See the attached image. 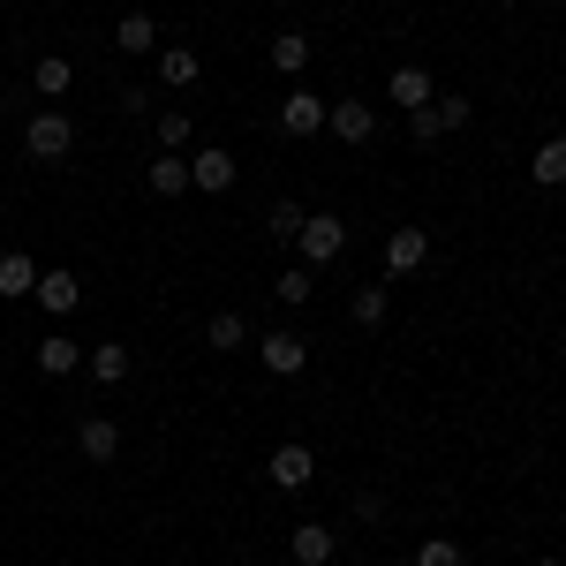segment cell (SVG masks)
Listing matches in <instances>:
<instances>
[{
  "label": "cell",
  "instance_id": "6da1fadb",
  "mask_svg": "<svg viewBox=\"0 0 566 566\" xmlns=\"http://www.w3.org/2000/svg\"><path fill=\"white\" fill-rule=\"evenodd\" d=\"M69 144H76V122H69L61 106H39L31 129H23V151H31V159H69Z\"/></svg>",
  "mask_w": 566,
  "mask_h": 566
},
{
  "label": "cell",
  "instance_id": "7a4b0ae2",
  "mask_svg": "<svg viewBox=\"0 0 566 566\" xmlns=\"http://www.w3.org/2000/svg\"><path fill=\"white\" fill-rule=\"evenodd\" d=\"M295 250H303V264L317 272V264H333L340 250H348V227H340L333 212H310V219H303V234H295Z\"/></svg>",
  "mask_w": 566,
  "mask_h": 566
},
{
  "label": "cell",
  "instance_id": "3957f363",
  "mask_svg": "<svg viewBox=\"0 0 566 566\" xmlns=\"http://www.w3.org/2000/svg\"><path fill=\"white\" fill-rule=\"evenodd\" d=\"M325 129L340 136V144H370V136H378V114H370L363 98H340V106H325Z\"/></svg>",
  "mask_w": 566,
  "mask_h": 566
},
{
  "label": "cell",
  "instance_id": "277c9868",
  "mask_svg": "<svg viewBox=\"0 0 566 566\" xmlns=\"http://www.w3.org/2000/svg\"><path fill=\"white\" fill-rule=\"evenodd\" d=\"M280 129L287 136H317L325 129V98H317V91H287V98H280Z\"/></svg>",
  "mask_w": 566,
  "mask_h": 566
},
{
  "label": "cell",
  "instance_id": "5b68a950",
  "mask_svg": "<svg viewBox=\"0 0 566 566\" xmlns=\"http://www.w3.org/2000/svg\"><path fill=\"white\" fill-rule=\"evenodd\" d=\"M423 258H431V234H423V227H392V234H386V272H392V280L416 272Z\"/></svg>",
  "mask_w": 566,
  "mask_h": 566
},
{
  "label": "cell",
  "instance_id": "8992f818",
  "mask_svg": "<svg viewBox=\"0 0 566 566\" xmlns=\"http://www.w3.org/2000/svg\"><path fill=\"white\" fill-rule=\"evenodd\" d=\"M258 355H264V370H272V378H295V370H303V333H264L258 340Z\"/></svg>",
  "mask_w": 566,
  "mask_h": 566
},
{
  "label": "cell",
  "instance_id": "52a82bcc",
  "mask_svg": "<svg viewBox=\"0 0 566 566\" xmlns=\"http://www.w3.org/2000/svg\"><path fill=\"white\" fill-rule=\"evenodd\" d=\"M264 476L280 483V491H303V483L317 476V461H310V446H280V453L264 461Z\"/></svg>",
  "mask_w": 566,
  "mask_h": 566
},
{
  "label": "cell",
  "instance_id": "ba28073f",
  "mask_svg": "<svg viewBox=\"0 0 566 566\" xmlns=\"http://www.w3.org/2000/svg\"><path fill=\"white\" fill-rule=\"evenodd\" d=\"M76 446H84V461H114V453H122V423H114V416H84Z\"/></svg>",
  "mask_w": 566,
  "mask_h": 566
},
{
  "label": "cell",
  "instance_id": "9c48e42d",
  "mask_svg": "<svg viewBox=\"0 0 566 566\" xmlns=\"http://www.w3.org/2000/svg\"><path fill=\"white\" fill-rule=\"evenodd\" d=\"M31 295H39V303L53 310V317H69V310L84 303V287H76V272H39V287H31Z\"/></svg>",
  "mask_w": 566,
  "mask_h": 566
},
{
  "label": "cell",
  "instance_id": "30bf717a",
  "mask_svg": "<svg viewBox=\"0 0 566 566\" xmlns=\"http://www.w3.org/2000/svg\"><path fill=\"white\" fill-rule=\"evenodd\" d=\"M189 181H197V189H212V197H219V189H234V159H227V151L212 144V151H197V159H189Z\"/></svg>",
  "mask_w": 566,
  "mask_h": 566
},
{
  "label": "cell",
  "instance_id": "8fae6325",
  "mask_svg": "<svg viewBox=\"0 0 566 566\" xmlns=\"http://www.w3.org/2000/svg\"><path fill=\"white\" fill-rule=\"evenodd\" d=\"M528 175H536V189H559V181H566V136H544V144H536Z\"/></svg>",
  "mask_w": 566,
  "mask_h": 566
},
{
  "label": "cell",
  "instance_id": "7c38bea8",
  "mask_svg": "<svg viewBox=\"0 0 566 566\" xmlns=\"http://www.w3.org/2000/svg\"><path fill=\"white\" fill-rule=\"evenodd\" d=\"M205 340H212L219 355H234V348H250V317L242 310H219L212 325H205Z\"/></svg>",
  "mask_w": 566,
  "mask_h": 566
},
{
  "label": "cell",
  "instance_id": "4fadbf2b",
  "mask_svg": "<svg viewBox=\"0 0 566 566\" xmlns=\"http://www.w3.org/2000/svg\"><path fill=\"white\" fill-rule=\"evenodd\" d=\"M159 76H167L175 91H189L197 76H205V61H197V45H167V53H159Z\"/></svg>",
  "mask_w": 566,
  "mask_h": 566
},
{
  "label": "cell",
  "instance_id": "5bb4252c",
  "mask_svg": "<svg viewBox=\"0 0 566 566\" xmlns=\"http://www.w3.org/2000/svg\"><path fill=\"white\" fill-rule=\"evenodd\" d=\"M392 106H408V114H416V106H431L438 91H431V76H423V69H392Z\"/></svg>",
  "mask_w": 566,
  "mask_h": 566
},
{
  "label": "cell",
  "instance_id": "9a60e30c",
  "mask_svg": "<svg viewBox=\"0 0 566 566\" xmlns=\"http://www.w3.org/2000/svg\"><path fill=\"white\" fill-rule=\"evenodd\" d=\"M76 363H84V348H76L69 333H53V340H39V370H45V378H69Z\"/></svg>",
  "mask_w": 566,
  "mask_h": 566
},
{
  "label": "cell",
  "instance_id": "2e32d148",
  "mask_svg": "<svg viewBox=\"0 0 566 566\" xmlns=\"http://www.w3.org/2000/svg\"><path fill=\"white\" fill-rule=\"evenodd\" d=\"M287 552H295V566H333V528H295Z\"/></svg>",
  "mask_w": 566,
  "mask_h": 566
},
{
  "label": "cell",
  "instance_id": "e0dca14e",
  "mask_svg": "<svg viewBox=\"0 0 566 566\" xmlns=\"http://www.w3.org/2000/svg\"><path fill=\"white\" fill-rule=\"evenodd\" d=\"M114 45H122V53H151V45H159V23H151L144 8H129L122 31H114Z\"/></svg>",
  "mask_w": 566,
  "mask_h": 566
},
{
  "label": "cell",
  "instance_id": "ac0fdd59",
  "mask_svg": "<svg viewBox=\"0 0 566 566\" xmlns=\"http://www.w3.org/2000/svg\"><path fill=\"white\" fill-rule=\"evenodd\" d=\"M151 197H181V189H189V159H181V151H167V159H151Z\"/></svg>",
  "mask_w": 566,
  "mask_h": 566
},
{
  "label": "cell",
  "instance_id": "d6986e66",
  "mask_svg": "<svg viewBox=\"0 0 566 566\" xmlns=\"http://www.w3.org/2000/svg\"><path fill=\"white\" fill-rule=\"evenodd\" d=\"M272 69H280V76H303L310 69V39L303 31H280V39H272Z\"/></svg>",
  "mask_w": 566,
  "mask_h": 566
},
{
  "label": "cell",
  "instance_id": "ffe728a7",
  "mask_svg": "<svg viewBox=\"0 0 566 566\" xmlns=\"http://www.w3.org/2000/svg\"><path fill=\"white\" fill-rule=\"evenodd\" d=\"M31 287H39V264L23 258V250H8L0 258V295H31Z\"/></svg>",
  "mask_w": 566,
  "mask_h": 566
},
{
  "label": "cell",
  "instance_id": "44dd1931",
  "mask_svg": "<svg viewBox=\"0 0 566 566\" xmlns=\"http://www.w3.org/2000/svg\"><path fill=\"white\" fill-rule=\"evenodd\" d=\"M91 378H98V386H122V378H129V348H122V340L91 348Z\"/></svg>",
  "mask_w": 566,
  "mask_h": 566
},
{
  "label": "cell",
  "instance_id": "7402d4cb",
  "mask_svg": "<svg viewBox=\"0 0 566 566\" xmlns=\"http://www.w3.org/2000/svg\"><path fill=\"white\" fill-rule=\"evenodd\" d=\"M159 144H167V151H189V144H197V122H189V106H167V114H159Z\"/></svg>",
  "mask_w": 566,
  "mask_h": 566
},
{
  "label": "cell",
  "instance_id": "603a6c76",
  "mask_svg": "<svg viewBox=\"0 0 566 566\" xmlns=\"http://www.w3.org/2000/svg\"><path fill=\"white\" fill-rule=\"evenodd\" d=\"M31 84H39V91H45V98H61V91L76 84V69H69V61H61V53H45L39 69H31Z\"/></svg>",
  "mask_w": 566,
  "mask_h": 566
},
{
  "label": "cell",
  "instance_id": "cb8c5ba5",
  "mask_svg": "<svg viewBox=\"0 0 566 566\" xmlns=\"http://www.w3.org/2000/svg\"><path fill=\"white\" fill-rule=\"evenodd\" d=\"M303 205H272V219H264V234H272V242H295V234H303Z\"/></svg>",
  "mask_w": 566,
  "mask_h": 566
},
{
  "label": "cell",
  "instance_id": "d4e9b609",
  "mask_svg": "<svg viewBox=\"0 0 566 566\" xmlns=\"http://www.w3.org/2000/svg\"><path fill=\"white\" fill-rule=\"evenodd\" d=\"M416 566H461V544L453 536H423L416 544Z\"/></svg>",
  "mask_w": 566,
  "mask_h": 566
},
{
  "label": "cell",
  "instance_id": "484cf974",
  "mask_svg": "<svg viewBox=\"0 0 566 566\" xmlns=\"http://www.w3.org/2000/svg\"><path fill=\"white\" fill-rule=\"evenodd\" d=\"M355 325H386V287H355Z\"/></svg>",
  "mask_w": 566,
  "mask_h": 566
},
{
  "label": "cell",
  "instance_id": "4316f807",
  "mask_svg": "<svg viewBox=\"0 0 566 566\" xmlns=\"http://www.w3.org/2000/svg\"><path fill=\"white\" fill-rule=\"evenodd\" d=\"M431 114H438V129H469V114H476V106L446 91V98H431Z\"/></svg>",
  "mask_w": 566,
  "mask_h": 566
},
{
  "label": "cell",
  "instance_id": "83f0119b",
  "mask_svg": "<svg viewBox=\"0 0 566 566\" xmlns=\"http://www.w3.org/2000/svg\"><path fill=\"white\" fill-rule=\"evenodd\" d=\"M280 303H310V264H295V272H280V287H272Z\"/></svg>",
  "mask_w": 566,
  "mask_h": 566
},
{
  "label": "cell",
  "instance_id": "f1b7e54d",
  "mask_svg": "<svg viewBox=\"0 0 566 566\" xmlns=\"http://www.w3.org/2000/svg\"><path fill=\"white\" fill-rule=\"evenodd\" d=\"M408 136H416V144H431V136H446V129H438L431 106H416V114H408Z\"/></svg>",
  "mask_w": 566,
  "mask_h": 566
},
{
  "label": "cell",
  "instance_id": "f546056e",
  "mask_svg": "<svg viewBox=\"0 0 566 566\" xmlns=\"http://www.w3.org/2000/svg\"><path fill=\"white\" fill-rule=\"evenodd\" d=\"M355 522H386V499L378 491H355Z\"/></svg>",
  "mask_w": 566,
  "mask_h": 566
},
{
  "label": "cell",
  "instance_id": "4dcf8cb0",
  "mask_svg": "<svg viewBox=\"0 0 566 566\" xmlns=\"http://www.w3.org/2000/svg\"><path fill=\"white\" fill-rule=\"evenodd\" d=\"M536 566H566V559H536Z\"/></svg>",
  "mask_w": 566,
  "mask_h": 566
},
{
  "label": "cell",
  "instance_id": "1f68e13d",
  "mask_svg": "<svg viewBox=\"0 0 566 566\" xmlns=\"http://www.w3.org/2000/svg\"><path fill=\"white\" fill-rule=\"evenodd\" d=\"M280 8H295V0H280Z\"/></svg>",
  "mask_w": 566,
  "mask_h": 566
}]
</instances>
